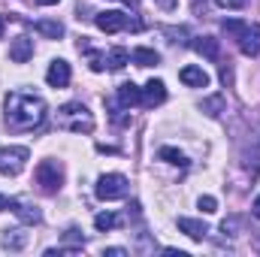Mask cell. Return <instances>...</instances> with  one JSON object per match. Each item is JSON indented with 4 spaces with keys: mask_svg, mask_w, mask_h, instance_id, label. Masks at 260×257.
<instances>
[{
    "mask_svg": "<svg viewBox=\"0 0 260 257\" xmlns=\"http://www.w3.org/2000/svg\"><path fill=\"white\" fill-rule=\"evenodd\" d=\"M46 121V100L37 94H21L12 91L6 94V127L15 133L34 130Z\"/></svg>",
    "mask_w": 260,
    "mask_h": 257,
    "instance_id": "6da1fadb",
    "label": "cell"
},
{
    "mask_svg": "<svg viewBox=\"0 0 260 257\" xmlns=\"http://www.w3.org/2000/svg\"><path fill=\"white\" fill-rule=\"evenodd\" d=\"M239 46L242 55L248 58H257L260 55V24H248V21H236V18H224L221 24Z\"/></svg>",
    "mask_w": 260,
    "mask_h": 257,
    "instance_id": "7a4b0ae2",
    "label": "cell"
},
{
    "mask_svg": "<svg viewBox=\"0 0 260 257\" xmlns=\"http://www.w3.org/2000/svg\"><path fill=\"white\" fill-rule=\"evenodd\" d=\"M58 127L70 133H94V115L85 103H64L58 109Z\"/></svg>",
    "mask_w": 260,
    "mask_h": 257,
    "instance_id": "3957f363",
    "label": "cell"
},
{
    "mask_svg": "<svg viewBox=\"0 0 260 257\" xmlns=\"http://www.w3.org/2000/svg\"><path fill=\"white\" fill-rule=\"evenodd\" d=\"M30 151L24 145H6L0 148V176H18L27 167Z\"/></svg>",
    "mask_w": 260,
    "mask_h": 257,
    "instance_id": "277c9868",
    "label": "cell"
},
{
    "mask_svg": "<svg viewBox=\"0 0 260 257\" xmlns=\"http://www.w3.org/2000/svg\"><path fill=\"white\" fill-rule=\"evenodd\" d=\"M127 191H130V185L121 173H106V176H100V179H97V188H94V194H97L100 200H121V197H127Z\"/></svg>",
    "mask_w": 260,
    "mask_h": 257,
    "instance_id": "5b68a950",
    "label": "cell"
},
{
    "mask_svg": "<svg viewBox=\"0 0 260 257\" xmlns=\"http://www.w3.org/2000/svg\"><path fill=\"white\" fill-rule=\"evenodd\" d=\"M37 185H40L46 194H58L61 191V185H64V173H61V167H58L55 160H43V164L37 167Z\"/></svg>",
    "mask_w": 260,
    "mask_h": 257,
    "instance_id": "8992f818",
    "label": "cell"
},
{
    "mask_svg": "<svg viewBox=\"0 0 260 257\" xmlns=\"http://www.w3.org/2000/svg\"><path fill=\"white\" fill-rule=\"evenodd\" d=\"M94 24L103 34H118V30H127L130 27V15L127 12H118V9H106V12L94 15Z\"/></svg>",
    "mask_w": 260,
    "mask_h": 257,
    "instance_id": "52a82bcc",
    "label": "cell"
},
{
    "mask_svg": "<svg viewBox=\"0 0 260 257\" xmlns=\"http://www.w3.org/2000/svg\"><path fill=\"white\" fill-rule=\"evenodd\" d=\"M164 100H167V85H164L160 79H151V82L142 88V106L151 109V106H160Z\"/></svg>",
    "mask_w": 260,
    "mask_h": 257,
    "instance_id": "ba28073f",
    "label": "cell"
},
{
    "mask_svg": "<svg viewBox=\"0 0 260 257\" xmlns=\"http://www.w3.org/2000/svg\"><path fill=\"white\" fill-rule=\"evenodd\" d=\"M46 82H49L52 88H67V85H70V64H67L64 58H58V61L49 64Z\"/></svg>",
    "mask_w": 260,
    "mask_h": 257,
    "instance_id": "9c48e42d",
    "label": "cell"
},
{
    "mask_svg": "<svg viewBox=\"0 0 260 257\" xmlns=\"http://www.w3.org/2000/svg\"><path fill=\"white\" fill-rule=\"evenodd\" d=\"M9 58H12L15 64L30 61V58H34V40H30V37H15L12 46H9Z\"/></svg>",
    "mask_w": 260,
    "mask_h": 257,
    "instance_id": "30bf717a",
    "label": "cell"
},
{
    "mask_svg": "<svg viewBox=\"0 0 260 257\" xmlns=\"http://www.w3.org/2000/svg\"><path fill=\"white\" fill-rule=\"evenodd\" d=\"M9 209L18 215V221H21V224H40V221H43V212H40L37 206H30V203H21V200H9Z\"/></svg>",
    "mask_w": 260,
    "mask_h": 257,
    "instance_id": "8fae6325",
    "label": "cell"
},
{
    "mask_svg": "<svg viewBox=\"0 0 260 257\" xmlns=\"http://www.w3.org/2000/svg\"><path fill=\"white\" fill-rule=\"evenodd\" d=\"M179 79H182L188 88H206V85H209V73H206L203 67H182Z\"/></svg>",
    "mask_w": 260,
    "mask_h": 257,
    "instance_id": "7c38bea8",
    "label": "cell"
},
{
    "mask_svg": "<svg viewBox=\"0 0 260 257\" xmlns=\"http://www.w3.org/2000/svg\"><path fill=\"white\" fill-rule=\"evenodd\" d=\"M118 103L121 106H142V88H136L133 82H124V85H118Z\"/></svg>",
    "mask_w": 260,
    "mask_h": 257,
    "instance_id": "4fadbf2b",
    "label": "cell"
},
{
    "mask_svg": "<svg viewBox=\"0 0 260 257\" xmlns=\"http://www.w3.org/2000/svg\"><path fill=\"white\" fill-rule=\"evenodd\" d=\"M179 230H182L185 236L197 239V242H203L206 233H209V227H206L203 221H197V218H179Z\"/></svg>",
    "mask_w": 260,
    "mask_h": 257,
    "instance_id": "5bb4252c",
    "label": "cell"
},
{
    "mask_svg": "<svg viewBox=\"0 0 260 257\" xmlns=\"http://www.w3.org/2000/svg\"><path fill=\"white\" fill-rule=\"evenodd\" d=\"M194 49L203 55V58H209V61H218V58H221V46H218L215 37H197Z\"/></svg>",
    "mask_w": 260,
    "mask_h": 257,
    "instance_id": "9a60e30c",
    "label": "cell"
},
{
    "mask_svg": "<svg viewBox=\"0 0 260 257\" xmlns=\"http://www.w3.org/2000/svg\"><path fill=\"white\" fill-rule=\"evenodd\" d=\"M34 30L43 34L46 40H61V37H64V24H61V21H52V18H40V21H34Z\"/></svg>",
    "mask_w": 260,
    "mask_h": 257,
    "instance_id": "2e32d148",
    "label": "cell"
},
{
    "mask_svg": "<svg viewBox=\"0 0 260 257\" xmlns=\"http://www.w3.org/2000/svg\"><path fill=\"white\" fill-rule=\"evenodd\" d=\"M0 245L9 248V251H21V248L27 245V233H24V230H3Z\"/></svg>",
    "mask_w": 260,
    "mask_h": 257,
    "instance_id": "e0dca14e",
    "label": "cell"
},
{
    "mask_svg": "<svg viewBox=\"0 0 260 257\" xmlns=\"http://www.w3.org/2000/svg\"><path fill=\"white\" fill-rule=\"evenodd\" d=\"M79 52H85V55H88V67H91L94 73H103V70H106V55L94 52V49L85 43V37H82V43H79Z\"/></svg>",
    "mask_w": 260,
    "mask_h": 257,
    "instance_id": "ac0fdd59",
    "label": "cell"
},
{
    "mask_svg": "<svg viewBox=\"0 0 260 257\" xmlns=\"http://www.w3.org/2000/svg\"><path fill=\"white\" fill-rule=\"evenodd\" d=\"M130 61L136 67H154V64H160V55L154 49H133L130 52Z\"/></svg>",
    "mask_w": 260,
    "mask_h": 257,
    "instance_id": "d6986e66",
    "label": "cell"
},
{
    "mask_svg": "<svg viewBox=\"0 0 260 257\" xmlns=\"http://www.w3.org/2000/svg\"><path fill=\"white\" fill-rule=\"evenodd\" d=\"M157 157L167 160V164H173V167H188V157H185L179 148H173V145H164V148L157 151Z\"/></svg>",
    "mask_w": 260,
    "mask_h": 257,
    "instance_id": "ffe728a7",
    "label": "cell"
},
{
    "mask_svg": "<svg viewBox=\"0 0 260 257\" xmlns=\"http://www.w3.org/2000/svg\"><path fill=\"white\" fill-rule=\"evenodd\" d=\"M127 61H130V52H127V49H121V46H115V49L109 52V58H106V67L118 73V70H124Z\"/></svg>",
    "mask_w": 260,
    "mask_h": 257,
    "instance_id": "44dd1931",
    "label": "cell"
},
{
    "mask_svg": "<svg viewBox=\"0 0 260 257\" xmlns=\"http://www.w3.org/2000/svg\"><path fill=\"white\" fill-rule=\"evenodd\" d=\"M106 106L112 109V112H109V118H112L118 127H127V124H130V115H124V112H127V106H121L118 100H106Z\"/></svg>",
    "mask_w": 260,
    "mask_h": 257,
    "instance_id": "7402d4cb",
    "label": "cell"
},
{
    "mask_svg": "<svg viewBox=\"0 0 260 257\" xmlns=\"http://www.w3.org/2000/svg\"><path fill=\"white\" fill-rule=\"evenodd\" d=\"M94 227H97V230H112V227H121V218L112 215V212H100V215L94 218Z\"/></svg>",
    "mask_w": 260,
    "mask_h": 257,
    "instance_id": "603a6c76",
    "label": "cell"
},
{
    "mask_svg": "<svg viewBox=\"0 0 260 257\" xmlns=\"http://www.w3.org/2000/svg\"><path fill=\"white\" fill-rule=\"evenodd\" d=\"M203 112H206V115H212V118H215V115H221V112H224V97H221V94H215V97L203 100Z\"/></svg>",
    "mask_w": 260,
    "mask_h": 257,
    "instance_id": "cb8c5ba5",
    "label": "cell"
},
{
    "mask_svg": "<svg viewBox=\"0 0 260 257\" xmlns=\"http://www.w3.org/2000/svg\"><path fill=\"white\" fill-rule=\"evenodd\" d=\"M197 206H200V209H203L206 215L218 212V200H215V197H209V194H206V197H200V200H197Z\"/></svg>",
    "mask_w": 260,
    "mask_h": 257,
    "instance_id": "d4e9b609",
    "label": "cell"
},
{
    "mask_svg": "<svg viewBox=\"0 0 260 257\" xmlns=\"http://www.w3.org/2000/svg\"><path fill=\"white\" fill-rule=\"evenodd\" d=\"M215 3H218L221 9H242L248 0H215Z\"/></svg>",
    "mask_w": 260,
    "mask_h": 257,
    "instance_id": "484cf974",
    "label": "cell"
},
{
    "mask_svg": "<svg viewBox=\"0 0 260 257\" xmlns=\"http://www.w3.org/2000/svg\"><path fill=\"white\" fill-rule=\"evenodd\" d=\"M64 239H67V242H76V245H85V236H79V230H76V227H70V230H67Z\"/></svg>",
    "mask_w": 260,
    "mask_h": 257,
    "instance_id": "4316f807",
    "label": "cell"
},
{
    "mask_svg": "<svg viewBox=\"0 0 260 257\" xmlns=\"http://www.w3.org/2000/svg\"><path fill=\"white\" fill-rule=\"evenodd\" d=\"M221 82H224V85H230V82H233V73H230V67H221Z\"/></svg>",
    "mask_w": 260,
    "mask_h": 257,
    "instance_id": "83f0119b",
    "label": "cell"
},
{
    "mask_svg": "<svg viewBox=\"0 0 260 257\" xmlns=\"http://www.w3.org/2000/svg\"><path fill=\"white\" fill-rule=\"evenodd\" d=\"M103 254H106V257H124L127 251H124V248H106Z\"/></svg>",
    "mask_w": 260,
    "mask_h": 257,
    "instance_id": "f1b7e54d",
    "label": "cell"
},
{
    "mask_svg": "<svg viewBox=\"0 0 260 257\" xmlns=\"http://www.w3.org/2000/svg\"><path fill=\"white\" fill-rule=\"evenodd\" d=\"M3 209H9V197H3V194H0V212H3Z\"/></svg>",
    "mask_w": 260,
    "mask_h": 257,
    "instance_id": "f546056e",
    "label": "cell"
},
{
    "mask_svg": "<svg viewBox=\"0 0 260 257\" xmlns=\"http://www.w3.org/2000/svg\"><path fill=\"white\" fill-rule=\"evenodd\" d=\"M251 212H254V218H260V197L254 200V206H251Z\"/></svg>",
    "mask_w": 260,
    "mask_h": 257,
    "instance_id": "4dcf8cb0",
    "label": "cell"
},
{
    "mask_svg": "<svg viewBox=\"0 0 260 257\" xmlns=\"http://www.w3.org/2000/svg\"><path fill=\"white\" fill-rule=\"evenodd\" d=\"M40 6H55V3H61V0H37Z\"/></svg>",
    "mask_w": 260,
    "mask_h": 257,
    "instance_id": "1f68e13d",
    "label": "cell"
},
{
    "mask_svg": "<svg viewBox=\"0 0 260 257\" xmlns=\"http://www.w3.org/2000/svg\"><path fill=\"white\" fill-rule=\"evenodd\" d=\"M3 27H6V18L0 15V37H3Z\"/></svg>",
    "mask_w": 260,
    "mask_h": 257,
    "instance_id": "d6a6232c",
    "label": "cell"
},
{
    "mask_svg": "<svg viewBox=\"0 0 260 257\" xmlns=\"http://www.w3.org/2000/svg\"><path fill=\"white\" fill-rule=\"evenodd\" d=\"M124 3H133V0H124Z\"/></svg>",
    "mask_w": 260,
    "mask_h": 257,
    "instance_id": "836d02e7",
    "label": "cell"
}]
</instances>
